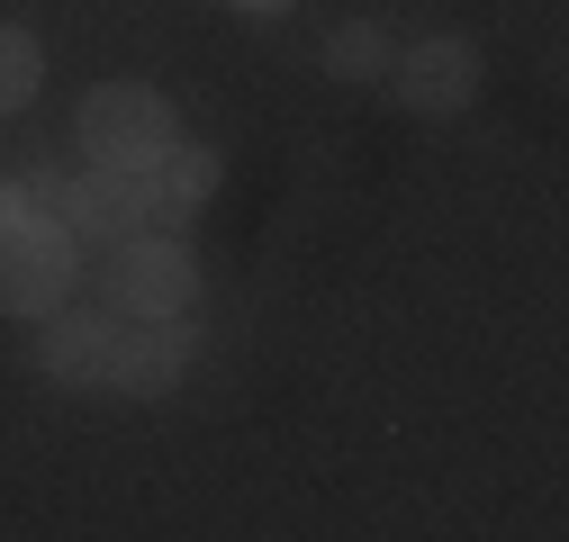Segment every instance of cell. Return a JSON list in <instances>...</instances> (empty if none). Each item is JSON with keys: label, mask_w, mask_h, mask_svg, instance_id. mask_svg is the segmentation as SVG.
<instances>
[{"label": "cell", "mask_w": 569, "mask_h": 542, "mask_svg": "<svg viewBox=\"0 0 569 542\" xmlns=\"http://www.w3.org/2000/svg\"><path fill=\"white\" fill-rule=\"evenodd\" d=\"M37 82H46V46H37L28 28L0 19V118L28 109V100H37Z\"/></svg>", "instance_id": "cell-9"}, {"label": "cell", "mask_w": 569, "mask_h": 542, "mask_svg": "<svg viewBox=\"0 0 569 542\" xmlns=\"http://www.w3.org/2000/svg\"><path fill=\"white\" fill-rule=\"evenodd\" d=\"M73 271H82V244L63 218H19L0 227V308L10 317H46L73 299Z\"/></svg>", "instance_id": "cell-3"}, {"label": "cell", "mask_w": 569, "mask_h": 542, "mask_svg": "<svg viewBox=\"0 0 569 542\" xmlns=\"http://www.w3.org/2000/svg\"><path fill=\"white\" fill-rule=\"evenodd\" d=\"M389 82H398V100L425 109V118L470 109V91H479V46H470V37H425V46L389 54Z\"/></svg>", "instance_id": "cell-5"}, {"label": "cell", "mask_w": 569, "mask_h": 542, "mask_svg": "<svg viewBox=\"0 0 569 542\" xmlns=\"http://www.w3.org/2000/svg\"><path fill=\"white\" fill-rule=\"evenodd\" d=\"M109 325H118V317H100V308H46V325H37V371L63 380V389H100V371H109Z\"/></svg>", "instance_id": "cell-7"}, {"label": "cell", "mask_w": 569, "mask_h": 542, "mask_svg": "<svg viewBox=\"0 0 569 542\" xmlns=\"http://www.w3.org/2000/svg\"><path fill=\"white\" fill-rule=\"evenodd\" d=\"M63 227H73V235H100V244H118V235H136V227H154V209H146V172L91 163V172L73 181V199H63Z\"/></svg>", "instance_id": "cell-6"}, {"label": "cell", "mask_w": 569, "mask_h": 542, "mask_svg": "<svg viewBox=\"0 0 569 542\" xmlns=\"http://www.w3.org/2000/svg\"><path fill=\"white\" fill-rule=\"evenodd\" d=\"M236 10H290V0H236Z\"/></svg>", "instance_id": "cell-13"}, {"label": "cell", "mask_w": 569, "mask_h": 542, "mask_svg": "<svg viewBox=\"0 0 569 542\" xmlns=\"http://www.w3.org/2000/svg\"><path fill=\"white\" fill-rule=\"evenodd\" d=\"M181 371H190V325H181V317H118V325H109V371H100V389L163 398Z\"/></svg>", "instance_id": "cell-4"}, {"label": "cell", "mask_w": 569, "mask_h": 542, "mask_svg": "<svg viewBox=\"0 0 569 542\" xmlns=\"http://www.w3.org/2000/svg\"><path fill=\"white\" fill-rule=\"evenodd\" d=\"M218 172H227L218 154H199V145L172 136V145L146 163V209H154V227H190L208 199H218Z\"/></svg>", "instance_id": "cell-8"}, {"label": "cell", "mask_w": 569, "mask_h": 542, "mask_svg": "<svg viewBox=\"0 0 569 542\" xmlns=\"http://www.w3.org/2000/svg\"><path fill=\"white\" fill-rule=\"evenodd\" d=\"M326 73H335V82H380V73H389V37H380L371 19L335 28V37H326Z\"/></svg>", "instance_id": "cell-10"}, {"label": "cell", "mask_w": 569, "mask_h": 542, "mask_svg": "<svg viewBox=\"0 0 569 542\" xmlns=\"http://www.w3.org/2000/svg\"><path fill=\"white\" fill-rule=\"evenodd\" d=\"M172 136H181V118H172V100H163L154 82H100V91L82 100V154H91V163L146 172Z\"/></svg>", "instance_id": "cell-2"}, {"label": "cell", "mask_w": 569, "mask_h": 542, "mask_svg": "<svg viewBox=\"0 0 569 542\" xmlns=\"http://www.w3.org/2000/svg\"><path fill=\"white\" fill-rule=\"evenodd\" d=\"M109 308L118 317H181L199 299V253L172 235V227H136L109 244Z\"/></svg>", "instance_id": "cell-1"}, {"label": "cell", "mask_w": 569, "mask_h": 542, "mask_svg": "<svg viewBox=\"0 0 569 542\" xmlns=\"http://www.w3.org/2000/svg\"><path fill=\"white\" fill-rule=\"evenodd\" d=\"M28 218V190H10V181H0V227H19Z\"/></svg>", "instance_id": "cell-12"}, {"label": "cell", "mask_w": 569, "mask_h": 542, "mask_svg": "<svg viewBox=\"0 0 569 542\" xmlns=\"http://www.w3.org/2000/svg\"><path fill=\"white\" fill-rule=\"evenodd\" d=\"M19 190H28V218H63V199H73V181H63V172H28Z\"/></svg>", "instance_id": "cell-11"}]
</instances>
